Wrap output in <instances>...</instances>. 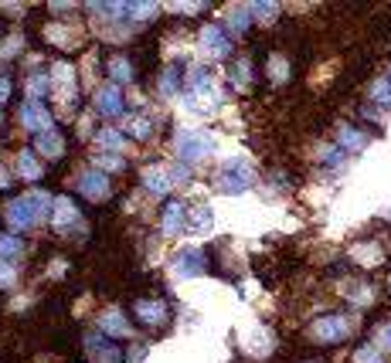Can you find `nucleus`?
<instances>
[{"instance_id": "nucleus-1", "label": "nucleus", "mask_w": 391, "mask_h": 363, "mask_svg": "<svg viewBox=\"0 0 391 363\" xmlns=\"http://www.w3.org/2000/svg\"><path fill=\"white\" fill-rule=\"evenodd\" d=\"M52 197L45 194V190H34V194H27V197H17L10 208H7V221H10V228L14 231H24L31 224H38L41 217H52Z\"/></svg>"}, {"instance_id": "nucleus-2", "label": "nucleus", "mask_w": 391, "mask_h": 363, "mask_svg": "<svg viewBox=\"0 0 391 363\" xmlns=\"http://www.w3.org/2000/svg\"><path fill=\"white\" fill-rule=\"evenodd\" d=\"M174 150H177V156H181L184 163H198V160L214 153V136L208 130H181Z\"/></svg>"}, {"instance_id": "nucleus-3", "label": "nucleus", "mask_w": 391, "mask_h": 363, "mask_svg": "<svg viewBox=\"0 0 391 363\" xmlns=\"http://www.w3.org/2000/svg\"><path fill=\"white\" fill-rule=\"evenodd\" d=\"M252 167L242 160V156H232V160H225L221 163V170H218V190L221 194H242V190H249L252 187Z\"/></svg>"}, {"instance_id": "nucleus-4", "label": "nucleus", "mask_w": 391, "mask_h": 363, "mask_svg": "<svg viewBox=\"0 0 391 363\" xmlns=\"http://www.w3.org/2000/svg\"><path fill=\"white\" fill-rule=\"evenodd\" d=\"M351 333V323H347V316H320L316 323H313V337L323 339V343H337Z\"/></svg>"}, {"instance_id": "nucleus-5", "label": "nucleus", "mask_w": 391, "mask_h": 363, "mask_svg": "<svg viewBox=\"0 0 391 363\" xmlns=\"http://www.w3.org/2000/svg\"><path fill=\"white\" fill-rule=\"evenodd\" d=\"M170 272H174L177 279H194V275H201V272H205V252H201V248H184L181 255L174 258Z\"/></svg>"}, {"instance_id": "nucleus-6", "label": "nucleus", "mask_w": 391, "mask_h": 363, "mask_svg": "<svg viewBox=\"0 0 391 363\" xmlns=\"http://www.w3.org/2000/svg\"><path fill=\"white\" fill-rule=\"evenodd\" d=\"M201 52L211 54V58H225V54L232 52V41H228V34L218 24H208V27H201Z\"/></svg>"}, {"instance_id": "nucleus-7", "label": "nucleus", "mask_w": 391, "mask_h": 363, "mask_svg": "<svg viewBox=\"0 0 391 363\" xmlns=\"http://www.w3.org/2000/svg\"><path fill=\"white\" fill-rule=\"evenodd\" d=\"M21 123H24L27 130H34L38 136H41V132H52V116L45 112L41 102H27L24 109H21Z\"/></svg>"}, {"instance_id": "nucleus-8", "label": "nucleus", "mask_w": 391, "mask_h": 363, "mask_svg": "<svg viewBox=\"0 0 391 363\" xmlns=\"http://www.w3.org/2000/svg\"><path fill=\"white\" fill-rule=\"evenodd\" d=\"M78 190H82L85 197H92V201H103L105 194H109V177L99 173V170H89V173L78 177Z\"/></svg>"}, {"instance_id": "nucleus-9", "label": "nucleus", "mask_w": 391, "mask_h": 363, "mask_svg": "<svg viewBox=\"0 0 391 363\" xmlns=\"http://www.w3.org/2000/svg\"><path fill=\"white\" fill-rule=\"evenodd\" d=\"M133 312H136L147 326H160V323L167 319V306H163V302H156V299H140V302L133 306Z\"/></svg>"}, {"instance_id": "nucleus-10", "label": "nucleus", "mask_w": 391, "mask_h": 363, "mask_svg": "<svg viewBox=\"0 0 391 363\" xmlns=\"http://www.w3.org/2000/svg\"><path fill=\"white\" fill-rule=\"evenodd\" d=\"M96 105H99L103 116H119V112H123V95H119V88H116V85H105L103 92L96 95Z\"/></svg>"}, {"instance_id": "nucleus-11", "label": "nucleus", "mask_w": 391, "mask_h": 363, "mask_svg": "<svg viewBox=\"0 0 391 363\" xmlns=\"http://www.w3.org/2000/svg\"><path fill=\"white\" fill-rule=\"evenodd\" d=\"M170 170H163V167H150V170H143V187L150 190V194H167L170 190Z\"/></svg>"}, {"instance_id": "nucleus-12", "label": "nucleus", "mask_w": 391, "mask_h": 363, "mask_svg": "<svg viewBox=\"0 0 391 363\" xmlns=\"http://www.w3.org/2000/svg\"><path fill=\"white\" fill-rule=\"evenodd\" d=\"M99 326H103V333H109V337H130V323H126V316L119 309H109L99 319Z\"/></svg>"}, {"instance_id": "nucleus-13", "label": "nucleus", "mask_w": 391, "mask_h": 363, "mask_svg": "<svg viewBox=\"0 0 391 363\" xmlns=\"http://www.w3.org/2000/svg\"><path fill=\"white\" fill-rule=\"evenodd\" d=\"M75 217H78V208H72V201H68V197H58V201H54L52 224L58 228V231H65V228H68Z\"/></svg>"}, {"instance_id": "nucleus-14", "label": "nucleus", "mask_w": 391, "mask_h": 363, "mask_svg": "<svg viewBox=\"0 0 391 363\" xmlns=\"http://www.w3.org/2000/svg\"><path fill=\"white\" fill-rule=\"evenodd\" d=\"M184 214H187V208L184 204H167L163 208V234H181V228H184Z\"/></svg>"}, {"instance_id": "nucleus-15", "label": "nucleus", "mask_w": 391, "mask_h": 363, "mask_svg": "<svg viewBox=\"0 0 391 363\" xmlns=\"http://www.w3.org/2000/svg\"><path fill=\"white\" fill-rule=\"evenodd\" d=\"M85 343H89V353L99 363H119V350L112 343H103V339H96V337H89Z\"/></svg>"}, {"instance_id": "nucleus-16", "label": "nucleus", "mask_w": 391, "mask_h": 363, "mask_svg": "<svg viewBox=\"0 0 391 363\" xmlns=\"http://www.w3.org/2000/svg\"><path fill=\"white\" fill-rule=\"evenodd\" d=\"M34 146H38V150H41L45 156H52V160H58V156L65 153V143H61V136H58L54 130L52 132H41Z\"/></svg>"}, {"instance_id": "nucleus-17", "label": "nucleus", "mask_w": 391, "mask_h": 363, "mask_svg": "<svg viewBox=\"0 0 391 363\" xmlns=\"http://www.w3.org/2000/svg\"><path fill=\"white\" fill-rule=\"evenodd\" d=\"M17 173L24 177V180H41V167H38V160H34V153H21L17 156Z\"/></svg>"}, {"instance_id": "nucleus-18", "label": "nucleus", "mask_w": 391, "mask_h": 363, "mask_svg": "<svg viewBox=\"0 0 391 363\" xmlns=\"http://www.w3.org/2000/svg\"><path fill=\"white\" fill-rule=\"evenodd\" d=\"M17 255H24V241L14 238V234H3L0 238V261H10V258H17Z\"/></svg>"}, {"instance_id": "nucleus-19", "label": "nucleus", "mask_w": 391, "mask_h": 363, "mask_svg": "<svg viewBox=\"0 0 391 363\" xmlns=\"http://www.w3.org/2000/svg\"><path fill=\"white\" fill-rule=\"evenodd\" d=\"M371 99L378 105H385V109H391V78H378L371 85Z\"/></svg>"}, {"instance_id": "nucleus-20", "label": "nucleus", "mask_w": 391, "mask_h": 363, "mask_svg": "<svg viewBox=\"0 0 391 363\" xmlns=\"http://www.w3.org/2000/svg\"><path fill=\"white\" fill-rule=\"evenodd\" d=\"M228 24H232V31H249V24H252V7H235L232 14H228Z\"/></svg>"}, {"instance_id": "nucleus-21", "label": "nucleus", "mask_w": 391, "mask_h": 363, "mask_svg": "<svg viewBox=\"0 0 391 363\" xmlns=\"http://www.w3.org/2000/svg\"><path fill=\"white\" fill-rule=\"evenodd\" d=\"M52 88V75H34L31 82H27V92H31V102H38L45 92Z\"/></svg>"}, {"instance_id": "nucleus-22", "label": "nucleus", "mask_w": 391, "mask_h": 363, "mask_svg": "<svg viewBox=\"0 0 391 363\" xmlns=\"http://www.w3.org/2000/svg\"><path fill=\"white\" fill-rule=\"evenodd\" d=\"M340 143H344L347 150H361V146L367 143V136L364 132H357V130H351V126H344V130H340Z\"/></svg>"}, {"instance_id": "nucleus-23", "label": "nucleus", "mask_w": 391, "mask_h": 363, "mask_svg": "<svg viewBox=\"0 0 391 363\" xmlns=\"http://www.w3.org/2000/svg\"><path fill=\"white\" fill-rule=\"evenodd\" d=\"M109 75L116 78V82H130L133 78L130 61H126V58H112V61H109Z\"/></svg>"}, {"instance_id": "nucleus-24", "label": "nucleus", "mask_w": 391, "mask_h": 363, "mask_svg": "<svg viewBox=\"0 0 391 363\" xmlns=\"http://www.w3.org/2000/svg\"><path fill=\"white\" fill-rule=\"evenodd\" d=\"M177 85H181V72L177 68H167L163 78H160V92L163 95H177Z\"/></svg>"}, {"instance_id": "nucleus-25", "label": "nucleus", "mask_w": 391, "mask_h": 363, "mask_svg": "<svg viewBox=\"0 0 391 363\" xmlns=\"http://www.w3.org/2000/svg\"><path fill=\"white\" fill-rule=\"evenodd\" d=\"M269 75H272V82H286V75H289V65H286V58H279V54H272V58H269Z\"/></svg>"}, {"instance_id": "nucleus-26", "label": "nucleus", "mask_w": 391, "mask_h": 363, "mask_svg": "<svg viewBox=\"0 0 391 363\" xmlns=\"http://www.w3.org/2000/svg\"><path fill=\"white\" fill-rule=\"evenodd\" d=\"M99 143H103L105 150H112V153H119V150H123V136H119L116 130H103L99 132Z\"/></svg>"}, {"instance_id": "nucleus-27", "label": "nucleus", "mask_w": 391, "mask_h": 363, "mask_svg": "<svg viewBox=\"0 0 391 363\" xmlns=\"http://www.w3.org/2000/svg\"><path fill=\"white\" fill-rule=\"evenodd\" d=\"M191 228H194V231H208L211 228V210L208 208L194 210V214H191Z\"/></svg>"}, {"instance_id": "nucleus-28", "label": "nucleus", "mask_w": 391, "mask_h": 363, "mask_svg": "<svg viewBox=\"0 0 391 363\" xmlns=\"http://www.w3.org/2000/svg\"><path fill=\"white\" fill-rule=\"evenodd\" d=\"M354 363H385V360H381V350L378 346H361L354 353Z\"/></svg>"}, {"instance_id": "nucleus-29", "label": "nucleus", "mask_w": 391, "mask_h": 363, "mask_svg": "<svg viewBox=\"0 0 391 363\" xmlns=\"http://www.w3.org/2000/svg\"><path fill=\"white\" fill-rule=\"evenodd\" d=\"M249 82H252V65H249V61H238V65H235V85L245 88Z\"/></svg>"}, {"instance_id": "nucleus-30", "label": "nucleus", "mask_w": 391, "mask_h": 363, "mask_svg": "<svg viewBox=\"0 0 391 363\" xmlns=\"http://www.w3.org/2000/svg\"><path fill=\"white\" fill-rule=\"evenodd\" d=\"M354 255H357V258H367V265H374V261L381 258L378 245H361V248H354Z\"/></svg>"}, {"instance_id": "nucleus-31", "label": "nucleus", "mask_w": 391, "mask_h": 363, "mask_svg": "<svg viewBox=\"0 0 391 363\" xmlns=\"http://www.w3.org/2000/svg\"><path fill=\"white\" fill-rule=\"evenodd\" d=\"M156 3H130L126 14H136V21H147V14H154Z\"/></svg>"}, {"instance_id": "nucleus-32", "label": "nucleus", "mask_w": 391, "mask_h": 363, "mask_svg": "<svg viewBox=\"0 0 391 363\" xmlns=\"http://www.w3.org/2000/svg\"><path fill=\"white\" fill-rule=\"evenodd\" d=\"M14 286V268L7 261H0V288H10Z\"/></svg>"}, {"instance_id": "nucleus-33", "label": "nucleus", "mask_w": 391, "mask_h": 363, "mask_svg": "<svg viewBox=\"0 0 391 363\" xmlns=\"http://www.w3.org/2000/svg\"><path fill=\"white\" fill-rule=\"evenodd\" d=\"M99 167H105V170H119V167H123V160H119V156L116 153H109V156H99Z\"/></svg>"}, {"instance_id": "nucleus-34", "label": "nucleus", "mask_w": 391, "mask_h": 363, "mask_svg": "<svg viewBox=\"0 0 391 363\" xmlns=\"http://www.w3.org/2000/svg\"><path fill=\"white\" fill-rule=\"evenodd\" d=\"M374 346H385V350H391V323H385L381 330H378V343Z\"/></svg>"}, {"instance_id": "nucleus-35", "label": "nucleus", "mask_w": 391, "mask_h": 363, "mask_svg": "<svg viewBox=\"0 0 391 363\" xmlns=\"http://www.w3.org/2000/svg\"><path fill=\"white\" fill-rule=\"evenodd\" d=\"M133 132H136L140 139H147V136H150V123H147V119H136V123H133Z\"/></svg>"}, {"instance_id": "nucleus-36", "label": "nucleus", "mask_w": 391, "mask_h": 363, "mask_svg": "<svg viewBox=\"0 0 391 363\" xmlns=\"http://www.w3.org/2000/svg\"><path fill=\"white\" fill-rule=\"evenodd\" d=\"M184 177H191V170H187V167H174V170H170V180H184Z\"/></svg>"}, {"instance_id": "nucleus-37", "label": "nucleus", "mask_w": 391, "mask_h": 363, "mask_svg": "<svg viewBox=\"0 0 391 363\" xmlns=\"http://www.w3.org/2000/svg\"><path fill=\"white\" fill-rule=\"evenodd\" d=\"M7 95H10V82H7V78H0V102H3Z\"/></svg>"}, {"instance_id": "nucleus-38", "label": "nucleus", "mask_w": 391, "mask_h": 363, "mask_svg": "<svg viewBox=\"0 0 391 363\" xmlns=\"http://www.w3.org/2000/svg\"><path fill=\"white\" fill-rule=\"evenodd\" d=\"M388 288H391V279H388Z\"/></svg>"}]
</instances>
